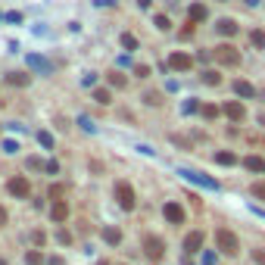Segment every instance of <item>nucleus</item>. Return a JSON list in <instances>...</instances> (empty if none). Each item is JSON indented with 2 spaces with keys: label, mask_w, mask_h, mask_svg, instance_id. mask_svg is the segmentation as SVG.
Masks as SVG:
<instances>
[{
  "label": "nucleus",
  "mask_w": 265,
  "mask_h": 265,
  "mask_svg": "<svg viewBox=\"0 0 265 265\" xmlns=\"http://www.w3.org/2000/svg\"><path fill=\"white\" fill-rule=\"evenodd\" d=\"M178 175H181L184 181H191V184H200V187H206V191H218V181H216V178H209V175H200V172H193V169H178Z\"/></svg>",
  "instance_id": "1"
},
{
  "label": "nucleus",
  "mask_w": 265,
  "mask_h": 265,
  "mask_svg": "<svg viewBox=\"0 0 265 265\" xmlns=\"http://www.w3.org/2000/svg\"><path fill=\"white\" fill-rule=\"evenodd\" d=\"M216 241H218V250L228 253V256H237V250H241V241H237V234H231L228 228H218Z\"/></svg>",
  "instance_id": "2"
},
{
  "label": "nucleus",
  "mask_w": 265,
  "mask_h": 265,
  "mask_svg": "<svg viewBox=\"0 0 265 265\" xmlns=\"http://www.w3.org/2000/svg\"><path fill=\"white\" fill-rule=\"evenodd\" d=\"M212 56H216L221 66H237L241 63V53H237L234 44H218L216 50H212Z\"/></svg>",
  "instance_id": "3"
},
{
  "label": "nucleus",
  "mask_w": 265,
  "mask_h": 265,
  "mask_svg": "<svg viewBox=\"0 0 265 265\" xmlns=\"http://www.w3.org/2000/svg\"><path fill=\"white\" fill-rule=\"evenodd\" d=\"M116 200H119V206H122L125 212L134 209V203H138V200H134V191H131V184H128V181L116 184Z\"/></svg>",
  "instance_id": "4"
},
{
  "label": "nucleus",
  "mask_w": 265,
  "mask_h": 265,
  "mask_svg": "<svg viewBox=\"0 0 265 265\" xmlns=\"http://www.w3.org/2000/svg\"><path fill=\"white\" fill-rule=\"evenodd\" d=\"M144 253H147V259H150V262H159V259H162V253H166V243H162L159 237L147 234V237H144Z\"/></svg>",
  "instance_id": "5"
},
{
  "label": "nucleus",
  "mask_w": 265,
  "mask_h": 265,
  "mask_svg": "<svg viewBox=\"0 0 265 265\" xmlns=\"http://www.w3.org/2000/svg\"><path fill=\"white\" fill-rule=\"evenodd\" d=\"M221 113H225L231 122H243V119H246V109H243L241 100H228V103L221 106Z\"/></svg>",
  "instance_id": "6"
},
{
  "label": "nucleus",
  "mask_w": 265,
  "mask_h": 265,
  "mask_svg": "<svg viewBox=\"0 0 265 265\" xmlns=\"http://www.w3.org/2000/svg\"><path fill=\"white\" fill-rule=\"evenodd\" d=\"M25 63H28V69H35V72H41V75H50V72H53L50 59H44L41 53H28V56H25Z\"/></svg>",
  "instance_id": "7"
},
{
  "label": "nucleus",
  "mask_w": 265,
  "mask_h": 265,
  "mask_svg": "<svg viewBox=\"0 0 265 265\" xmlns=\"http://www.w3.org/2000/svg\"><path fill=\"white\" fill-rule=\"evenodd\" d=\"M184 253L193 256V253H203V231H191L184 237Z\"/></svg>",
  "instance_id": "8"
},
{
  "label": "nucleus",
  "mask_w": 265,
  "mask_h": 265,
  "mask_svg": "<svg viewBox=\"0 0 265 265\" xmlns=\"http://www.w3.org/2000/svg\"><path fill=\"white\" fill-rule=\"evenodd\" d=\"M191 66H193V59L187 56V53H181V50L169 56V69H175V72H187V69H191Z\"/></svg>",
  "instance_id": "9"
},
{
  "label": "nucleus",
  "mask_w": 265,
  "mask_h": 265,
  "mask_svg": "<svg viewBox=\"0 0 265 265\" xmlns=\"http://www.w3.org/2000/svg\"><path fill=\"white\" fill-rule=\"evenodd\" d=\"M162 216H166L169 225H181V221H184V209L178 206V203H166V206H162Z\"/></svg>",
  "instance_id": "10"
},
{
  "label": "nucleus",
  "mask_w": 265,
  "mask_h": 265,
  "mask_svg": "<svg viewBox=\"0 0 265 265\" xmlns=\"http://www.w3.org/2000/svg\"><path fill=\"white\" fill-rule=\"evenodd\" d=\"M6 187H10V193H13V196H28V193H31L28 178H13V181L6 184Z\"/></svg>",
  "instance_id": "11"
},
{
  "label": "nucleus",
  "mask_w": 265,
  "mask_h": 265,
  "mask_svg": "<svg viewBox=\"0 0 265 265\" xmlns=\"http://www.w3.org/2000/svg\"><path fill=\"white\" fill-rule=\"evenodd\" d=\"M216 31H218L221 38H234L237 35V22L234 19H218L216 22Z\"/></svg>",
  "instance_id": "12"
},
{
  "label": "nucleus",
  "mask_w": 265,
  "mask_h": 265,
  "mask_svg": "<svg viewBox=\"0 0 265 265\" xmlns=\"http://www.w3.org/2000/svg\"><path fill=\"white\" fill-rule=\"evenodd\" d=\"M234 94H237V97H246V100H250V97H253V94H256V88H253V84H250V81H243V78H237V81H234Z\"/></svg>",
  "instance_id": "13"
},
{
  "label": "nucleus",
  "mask_w": 265,
  "mask_h": 265,
  "mask_svg": "<svg viewBox=\"0 0 265 265\" xmlns=\"http://www.w3.org/2000/svg\"><path fill=\"white\" fill-rule=\"evenodd\" d=\"M187 19H191V25L203 22V19H206V6H203V3H193L191 10H187Z\"/></svg>",
  "instance_id": "14"
},
{
  "label": "nucleus",
  "mask_w": 265,
  "mask_h": 265,
  "mask_svg": "<svg viewBox=\"0 0 265 265\" xmlns=\"http://www.w3.org/2000/svg\"><path fill=\"white\" fill-rule=\"evenodd\" d=\"M28 81H31V78H28L25 72H10V75H6V84H13V88H25Z\"/></svg>",
  "instance_id": "15"
},
{
  "label": "nucleus",
  "mask_w": 265,
  "mask_h": 265,
  "mask_svg": "<svg viewBox=\"0 0 265 265\" xmlns=\"http://www.w3.org/2000/svg\"><path fill=\"white\" fill-rule=\"evenodd\" d=\"M50 216H53V221H66V216H69V206H66L63 200H56L53 209H50Z\"/></svg>",
  "instance_id": "16"
},
{
  "label": "nucleus",
  "mask_w": 265,
  "mask_h": 265,
  "mask_svg": "<svg viewBox=\"0 0 265 265\" xmlns=\"http://www.w3.org/2000/svg\"><path fill=\"white\" fill-rule=\"evenodd\" d=\"M103 241L109 246H119V243H122V231H119V228H103Z\"/></svg>",
  "instance_id": "17"
},
{
  "label": "nucleus",
  "mask_w": 265,
  "mask_h": 265,
  "mask_svg": "<svg viewBox=\"0 0 265 265\" xmlns=\"http://www.w3.org/2000/svg\"><path fill=\"white\" fill-rule=\"evenodd\" d=\"M243 166L250 169V172H262V175H265V159H262V156H246Z\"/></svg>",
  "instance_id": "18"
},
{
  "label": "nucleus",
  "mask_w": 265,
  "mask_h": 265,
  "mask_svg": "<svg viewBox=\"0 0 265 265\" xmlns=\"http://www.w3.org/2000/svg\"><path fill=\"white\" fill-rule=\"evenodd\" d=\"M250 44H253L256 50H265V31H262V28H253V31H250Z\"/></svg>",
  "instance_id": "19"
},
{
  "label": "nucleus",
  "mask_w": 265,
  "mask_h": 265,
  "mask_svg": "<svg viewBox=\"0 0 265 265\" xmlns=\"http://www.w3.org/2000/svg\"><path fill=\"white\" fill-rule=\"evenodd\" d=\"M216 162L218 166H237V156L231 150H221V153H216Z\"/></svg>",
  "instance_id": "20"
},
{
  "label": "nucleus",
  "mask_w": 265,
  "mask_h": 265,
  "mask_svg": "<svg viewBox=\"0 0 265 265\" xmlns=\"http://www.w3.org/2000/svg\"><path fill=\"white\" fill-rule=\"evenodd\" d=\"M94 100H97V103H113V94H109V91H103V88H97V91H94Z\"/></svg>",
  "instance_id": "21"
},
{
  "label": "nucleus",
  "mask_w": 265,
  "mask_h": 265,
  "mask_svg": "<svg viewBox=\"0 0 265 265\" xmlns=\"http://www.w3.org/2000/svg\"><path fill=\"white\" fill-rule=\"evenodd\" d=\"M203 81H206V84H212V88H216V84H221V75H218L216 69H206V72H203Z\"/></svg>",
  "instance_id": "22"
},
{
  "label": "nucleus",
  "mask_w": 265,
  "mask_h": 265,
  "mask_svg": "<svg viewBox=\"0 0 265 265\" xmlns=\"http://www.w3.org/2000/svg\"><path fill=\"white\" fill-rule=\"evenodd\" d=\"M218 113H221V109L212 106V103H203V106H200V116H203V119H216Z\"/></svg>",
  "instance_id": "23"
},
{
  "label": "nucleus",
  "mask_w": 265,
  "mask_h": 265,
  "mask_svg": "<svg viewBox=\"0 0 265 265\" xmlns=\"http://www.w3.org/2000/svg\"><path fill=\"white\" fill-rule=\"evenodd\" d=\"M38 144H41V147H53V134H50V131H38Z\"/></svg>",
  "instance_id": "24"
},
{
  "label": "nucleus",
  "mask_w": 265,
  "mask_h": 265,
  "mask_svg": "<svg viewBox=\"0 0 265 265\" xmlns=\"http://www.w3.org/2000/svg\"><path fill=\"white\" fill-rule=\"evenodd\" d=\"M122 47H125V50H138V38L125 31V35H122Z\"/></svg>",
  "instance_id": "25"
},
{
  "label": "nucleus",
  "mask_w": 265,
  "mask_h": 265,
  "mask_svg": "<svg viewBox=\"0 0 265 265\" xmlns=\"http://www.w3.org/2000/svg\"><path fill=\"white\" fill-rule=\"evenodd\" d=\"M153 25H156L159 31H169V28H172V22H169V16H156V19H153Z\"/></svg>",
  "instance_id": "26"
},
{
  "label": "nucleus",
  "mask_w": 265,
  "mask_h": 265,
  "mask_svg": "<svg viewBox=\"0 0 265 265\" xmlns=\"http://www.w3.org/2000/svg\"><path fill=\"white\" fill-rule=\"evenodd\" d=\"M25 262H28V265H41V262H44V256H41L38 250H28V256H25Z\"/></svg>",
  "instance_id": "27"
},
{
  "label": "nucleus",
  "mask_w": 265,
  "mask_h": 265,
  "mask_svg": "<svg viewBox=\"0 0 265 265\" xmlns=\"http://www.w3.org/2000/svg\"><path fill=\"white\" fill-rule=\"evenodd\" d=\"M109 84H113V88H125V75H119V72H113V75H109Z\"/></svg>",
  "instance_id": "28"
},
{
  "label": "nucleus",
  "mask_w": 265,
  "mask_h": 265,
  "mask_svg": "<svg viewBox=\"0 0 265 265\" xmlns=\"http://www.w3.org/2000/svg\"><path fill=\"white\" fill-rule=\"evenodd\" d=\"M196 109H200V103H196V100H184L181 113H184V116H191V113H196Z\"/></svg>",
  "instance_id": "29"
},
{
  "label": "nucleus",
  "mask_w": 265,
  "mask_h": 265,
  "mask_svg": "<svg viewBox=\"0 0 265 265\" xmlns=\"http://www.w3.org/2000/svg\"><path fill=\"white\" fill-rule=\"evenodd\" d=\"M78 125L84 128V131H91V134H94V131H97V125H94V122H91V119H88V116H78Z\"/></svg>",
  "instance_id": "30"
},
{
  "label": "nucleus",
  "mask_w": 265,
  "mask_h": 265,
  "mask_svg": "<svg viewBox=\"0 0 265 265\" xmlns=\"http://www.w3.org/2000/svg\"><path fill=\"white\" fill-rule=\"evenodd\" d=\"M144 103H150V106H159L162 100H159V94H153V91H150V94H144Z\"/></svg>",
  "instance_id": "31"
},
{
  "label": "nucleus",
  "mask_w": 265,
  "mask_h": 265,
  "mask_svg": "<svg viewBox=\"0 0 265 265\" xmlns=\"http://www.w3.org/2000/svg\"><path fill=\"white\" fill-rule=\"evenodd\" d=\"M253 196H259V200H265V181H256V184H253Z\"/></svg>",
  "instance_id": "32"
},
{
  "label": "nucleus",
  "mask_w": 265,
  "mask_h": 265,
  "mask_svg": "<svg viewBox=\"0 0 265 265\" xmlns=\"http://www.w3.org/2000/svg\"><path fill=\"white\" fill-rule=\"evenodd\" d=\"M44 172L56 175V172H59V162H56V159H47V162H44Z\"/></svg>",
  "instance_id": "33"
},
{
  "label": "nucleus",
  "mask_w": 265,
  "mask_h": 265,
  "mask_svg": "<svg viewBox=\"0 0 265 265\" xmlns=\"http://www.w3.org/2000/svg\"><path fill=\"white\" fill-rule=\"evenodd\" d=\"M216 259H218V256L212 253V250H206V253H203V265H216Z\"/></svg>",
  "instance_id": "34"
},
{
  "label": "nucleus",
  "mask_w": 265,
  "mask_h": 265,
  "mask_svg": "<svg viewBox=\"0 0 265 265\" xmlns=\"http://www.w3.org/2000/svg\"><path fill=\"white\" fill-rule=\"evenodd\" d=\"M56 241L66 246V243H72V234H69V231H59V234H56Z\"/></svg>",
  "instance_id": "35"
},
{
  "label": "nucleus",
  "mask_w": 265,
  "mask_h": 265,
  "mask_svg": "<svg viewBox=\"0 0 265 265\" xmlns=\"http://www.w3.org/2000/svg\"><path fill=\"white\" fill-rule=\"evenodd\" d=\"M31 241H35L38 246H44V241H47V234H44V231H35V234H31Z\"/></svg>",
  "instance_id": "36"
},
{
  "label": "nucleus",
  "mask_w": 265,
  "mask_h": 265,
  "mask_svg": "<svg viewBox=\"0 0 265 265\" xmlns=\"http://www.w3.org/2000/svg\"><path fill=\"white\" fill-rule=\"evenodd\" d=\"M81 84H84V88H94V84H97V75H94V72H91V75H84V81H81Z\"/></svg>",
  "instance_id": "37"
},
{
  "label": "nucleus",
  "mask_w": 265,
  "mask_h": 265,
  "mask_svg": "<svg viewBox=\"0 0 265 265\" xmlns=\"http://www.w3.org/2000/svg\"><path fill=\"white\" fill-rule=\"evenodd\" d=\"M134 75H138V78H147V75H150V66H138Z\"/></svg>",
  "instance_id": "38"
},
{
  "label": "nucleus",
  "mask_w": 265,
  "mask_h": 265,
  "mask_svg": "<svg viewBox=\"0 0 265 265\" xmlns=\"http://www.w3.org/2000/svg\"><path fill=\"white\" fill-rule=\"evenodd\" d=\"M6 22H13V25H19V22H22V13H6Z\"/></svg>",
  "instance_id": "39"
},
{
  "label": "nucleus",
  "mask_w": 265,
  "mask_h": 265,
  "mask_svg": "<svg viewBox=\"0 0 265 265\" xmlns=\"http://www.w3.org/2000/svg\"><path fill=\"white\" fill-rule=\"evenodd\" d=\"M3 150L6 153H16V150H19V144H16V141H3Z\"/></svg>",
  "instance_id": "40"
},
{
  "label": "nucleus",
  "mask_w": 265,
  "mask_h": 265,
  "mask_svg": "<svg viewBox=\"0 0 265 265\" xmlns=\"http://www.w3.org/2000/svg\"><path fill=\"white\" fill-rule=\"evenodd\" d=\"M253 259L259 262V265H265V250H256V253H253Z\"/></svg>",
  "instance_id": "41"
},
{
  "label": "nucleus",
  "mask_w": 265,
  "mask_h": 265,
  "mask_svg": "<svg viewBox=\"0 0 265 265\" xmlns=\"http://www.w3.org/2000/svg\"><path fill=\"white\" fill-rule=\"evenodd\" d=\"M47 265H63V259H59V256H50V259H47Z\"/></svg>",
  "instance_id": "42"
},
{
  "label": "nucleus",
  "mask_w": 265,
  "mask_h": 265,
  "mask_svg": "<svg viewBox=\"0 0 265 265\" xmlns=\"http://www.w3.org/2000/svg\"><path fill=\"white\" fill-rule=\"evenodd\" d=\"M0 225H6V209L0 206Z\"/></svg>",
  "instance_id": "43"
},
{
  "label": "nucleus",
  "mask_w": 265,
  "mask_h": 265,
  "mask_svg": "<svg viewBox=\"0 0 265 265\" xmlns=\"http://www.w3.org/2000/svg\"><path fill=\"white\" fill-rule=\"evenodd\" d=\"M138 3H141V6H144V10H147V6H150V3H153V0H138Z\"/></svg>",
  "instance_id": "44"
},
{
  "label": "nucleus",
  "mask_w": 265,
  "mask_h": 265,
  "mask_svg": "<svg viewBox=\"0 0 265 265\" xmlns=\"http://www.w3.org/2000/svg\"><path fill=\"white\" fill-rule=\"evenodd\" d=\"M0 265H6V262H3V259H0Z\"/></svg>",
  "instance_id": "45"
},
{
  "label": "nucleus",
  "mask_w": 265,
  "mask_h": 265,
  "mask_svg": "<svg viewBox=\"0 0 265 265\" xmlns=\"http://www.w3.org/2000/svg\"><path fill=\"white\" fill-rule=\"evenodd\" d=\"M0 19H3V13H0Z\"/></svg>",
  "instance_id": "46"
}]
</instances>
